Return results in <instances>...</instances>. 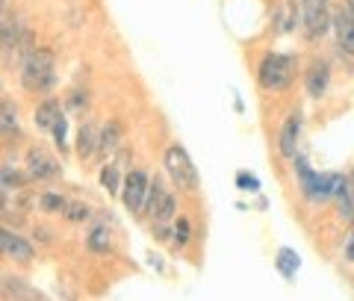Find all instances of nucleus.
Returning a JSON list of instances; mask_svg holds the SVG:
<instances>
[{
    "instance_id": "18",
    "label": "nucleus",
    "mask_w": 354,
    "mask_h": 301,
    "mask_svg": "<svg viewBox=\"0 0 354 301\" xmlns=\"http://www.w3.org/2000/svg\"><path fill=\"white\" fill-rule=\"evenodd\" d=\"M88 251H95V254H106L109 251V230L106 228H95L92 233H88Z\"/></svg>"
},
{
    "instance_id": "6",
    "label": "nucleus",
    "mask_w": 354,
    "mask_h": 301,
    "mask_svg": "<svg viewBox=\"0 0 354 301\" xmlns=\"http://www.w3.org/2000/svg\"><path fill=\"white\" fill-rule=\"evenodd\" d=\"M148 174L145 172H130L124 177V183H121V204H124L130 213H142V207H145V198H148Z\"/></svg>"
},
{
    "instance_id": "29",
    "label": "nucleus",
    "mask_w": 354,
    "mask_h": 301,
    "mask_svg": "<svg viewBox=\"0 0 354 301\" xmlns=\"http://www.w3.org/2000/svg\"><path fill=\"white\" fill-rule=\"evenodd\" d=\"M348 183H351V192H354V174H351V177H348Z\"/></svg>"
},
{
    "instance_id": "20",
    "label": "nucleus",
    "mask_w": 354,
    "mask_h": 301,
    "mask_svg": "<svg viewBox=\"0 0 354 301\" xmlns=\"http://www.w3.org/2000/svg\"><path fill=\"white\" fill-rule=\"evenodd\" d=\"M101 186L106 189V192H121V181H118V165H113V163H109V165H104V169H101Z\"/></svg>"
},
{
    "instance_id": "13",
    "label": "nucleus",
    "mask_w": 354,
    "mask_h": 301,
    "mask_svg": "<svg viewBox=\"0 0 354 301\" xmlns=\"http://www.w3.org/2000/svg\"><path fill=\"white\" fill-rule=\"evenodd\" d=\"M121 139H124V133H121V125L118 121H106L104 130L97 133V151H101V157H106V154H113Z\"/></svg>"
},
{
    "instance_id": "1",
    "label": "nucleus",
    "mask_w": 354,
    "mask_h": 301,
    "mask_svg": "<svg viewBox=\"0 0 354 301\" xmlns=\"http://www.w3.org/2000/svg\"><path fill=\"white\" fill-rule=\"evenodd\" d=\"M298 62L295 57H286V53H266L260 69H257V83L266 92H281L295 80Z\"/></svg>"
},
{
    "instance_id": "28",
    "label": "nucleus",
    "mask_w": 354,
    "mask_h": 301,
    "mask_svg": "<svg viewBox=\"0 0 354 301\" xmlns=\"http://www.w3.org/2000/svg\"><path fill=\"white\" fill-rule=\"evenodd\" d=\"M36 233H39V239H41V242H48V239H50V230H44V228H39Z\"/></svg>"
},
{
    "instance_id": "5",
    "label": "nucleus",
    "mask_w": 354,
    "mask_h": 301,
    "mask_svg": "<svg viewBox=\"0 0 354 301\" xmlns=\"http://www.w3.org/2000/svg\"><path fill=\"white\" fill-rule=\"evenodd\" d=\"M142 213L151 216L153 221H171L174 213H177V201L169 189H162V183L153 177V183L148 186V198H145V207H142Z\"/></svg>"
},
{
    "instance_id": "10",
    "label": "nucleus",
    "mask_w": 354,
    "mask_h": 301,
    "mask_svg": "<svg viewBox=\"0 0 354 301\" xmlns=\"http://www.w3.org/2000/svg\"><path fill=\"white\" fill-rule=\"evenodd\" d=\"M298 136H301V116H298V113H292L290 118L283 121V127H281V136H278V151H281V157H286V160H295Z\"/></svg>"
},
{
    "instance_id": "15",
    "label": "nucleus",
    "mask_w": 354,
    "mask_h": 301,
    "mask_svg": "<svg viewBox=\"0 0 354 301\" xmlns=\"http://www.w3.org/2000/svg\"><path fill=\"white\" fill-rule=\"evenodd\" d=\"M95 151H97V133L92 125H83L80 133H77V154L80 157H92Z\"/></svg>"
},
{
    "instance_id": "19",
    "label": "nucleus",
    "mask_w": 354,
    "mask_h": 301,
    "mask_svg": "<svg viewBox=\"0 0 354 301\" xmlns=\"http://www.w3.org/2000/svg\"><path fill=\"white\" fill-rule=\"evenodd\" d=\"M39 207L44 210V213H65L68 201H65L62 195H57V192H44V195L39 198Z\"/></svg>"
},
{
    "instance_id": "7",
    "label": "nucleus",
    "mask_w": 354,
    "mask_h": 301,
    "mask_svg": "<svg viewBox=\"0 0 354 301\" xmlns=\"http://www.w3.org/2000/svg\"><path fill=\"white\" fill-rule=\"evenodd\" d=\"M301 12L310 36H322L328 27H334V18H330L325 0H301Z\"/></svg>"
},
{
    "instance_id": "27",
    "label": "nucleus",
    "mask_w": 354,
    "mask_h": 301,
    "mask_svg": "<svg viewBox=\"0 0 354 301\" xmlns=\"http://www.w3.org/2000/svg\"><path fill=\"white\" fill-rule=\"evenodd\" d=\"M346 260H351V263H354V233H351L348 242H346Z\"/></svg>"
},
{
    "instance_id": "24",
    "label": "nucleus",
    "mask_w": 354,
    "mask_h": 301,
    "mask_svg": "<svg viewBox=\"0 0 354 301\" xmlns=\"http://www.w3.org/2000/svg\"><path fill=\"white\" fill-rule=\"evenodd\" d=\"M171 239H174V245H186V242H189V221L177 219V225L171 230Z\"/></svg>"
},
{
    "instance_id": "23",
    "label": "nucleus",
    "mask_w": 354,
    "mask_h": 301,
    "mask_svg": "<svg viewBox=\"0 0 354 301\" xmlns=\"http://www.w3.org/2000/svg\"><path fill=\"white\" fill-rule=\"evenodd\" d=\"M15 127H18V109H15V104L3 100V133L15 130Z\"/></svg>"
},
{
    "instance_id": "21",
    "label": "nucleus",
    "mask_w": 354,
    "mask_h": 301,
    "mask_svg": "<svg viewBox=\"0 0 354 301\" xmlns=\"http://www.w3.org/2000/svg\"><path fill=\"white\" fill-rule=\"evenodd\" d=\"M65 216H68V221H88L92 210H88L86 204H80V201H74V204L65 207Z\"/></svg>"
},
{
    "instance_id": "30",
    "label": "nucleus",
    "mask_w": 354,
    "mask_h": 301,
    "mask_svg": "<svg viewBox=\"0 0 354 301\" xmlns=\"http://www.w3.org/2000/svg\"><path fill=\"white\" fill-rule=\"evenodd\" d=\"M348 6H351V12H354V0H348Z\"/></svg>"
},
{
    "instance_id": "17",
    "label": "nucleus",
    "mask_w": 354,
    "mask_h": 301,
    "mask_svg": "<svg viewBox=\"0 0 354 301\" xmlns=\"http://www.w3.org/2000/svg\"><path fill=\"white\" fill-rule=\"evenodd\" d=\"M18 44H21L18 24L6 15V18H3V53H6V57H9V51H15V48H18Z\"/></svg>"
},
{
    "instance_id": "9",
    "label": "nucleus",
    "mask_w": 354,
    "mask_h": 301,
    "mask_svg": "<svg viewBox=\"0 0 354 301\" xmlns=\"http://www.w3.org/2000/svg\"><path fill=\"white\" fill-rule=\"evenodd\" d=\"M27 169H30V174L36 177V181H50V177H59L62 165L53 157H48L44 151L32 148V151H27Z\"/></svg>"
},
{
    "instance_id": "8",
    "label": "nucleus",
    "mask_w": 354,
    "mask_h": 301,
    "mask_svg": "<svg viewBox=\"0 0 354 301\" xmlns=\"http://www.w3.org/2000/svg\"><path fill=\"white\" fill-rule=\"evenodd\" d=\"M0 248H3L6 257H12L18 263H30L32 254H36V248H32L24 237H18V233H12L9 228L0 230Z\"/></svg>"
},
{
    "instance_id": "4",
    "label": "nucleus",
    "mask_w": 354,
    "mask_h": 301,
    "mask_svg": "<svg viewBox=\"0 0 354 301\" xmlns=\"http://www.w3.org/2000/svg\"><path fill=\"white\" fill-rule=\"evenodd\" d=\"M295 172H298V181H301V192L307 201H313V204H319V201H328L330 195H334V183H330V174H319L307 165L304 157H295Z\"/></svg>"
},
{
    "instance_id": "22",
    "label": "nucleus",
    "mask_w": 354,
    "mask_h": 301,
    "mask_svg": "<svg viewBox=\"0 0 354 301\" xmlns=\"http://www.w3.org/2000/svg\"><path fill=\"white\" fill-rule=\"evenodd\" d=\"M65 130H68V118H65V113H59L57 121H53V127H50L53 142H57L59 148H65Z\"/></svg>"
},
{
    "instance_id": "16",
    "label": "nucleus",
    "mask_w": 354,
    "mask_h": 301,
    "mask_svg": "<svg viewBox=\"0 0 354 301\" xmlns=\"http://www.w3.org/2000/svg\"><path fill=\"white\" fill-rule=\"evenodd\" d=\"M298 266H301V263H298V254L292 248H281L278 251V272L286 277V281H292V277H295Z\"/></svg>"
},
{
    "instance_id": "25",
    "label": "nucleus",
    "mask_w": 354,
    "mask_h": 301,
    "mask_svg": "<svg viewBox=\"0 0 354 301\" xmlns=\"http://www.w3.org/2000/svg\"><path fill=\"white\" fill-rule=\"evenodd\" d=\"M236 183L245 189V192H257V189H260V181H257V177H254V174H245V172H239V174H236Z\"/></svg>"
},
{
    "instance_id": "31",
    "label": "nucleus",
    "mask_w": 354,
    "mask_h": 301,
    "mask_svg": "<svg viewBox=\"0 0 354 301\" xmlns=\"http://www.w3.org/2000/svg\"><path fill=\"white\" fill-rule=\"evenodd\" d=\"M3 6H6V0H3Z\"/></svg>"
},
{
    "instance_id": "14",
    "label": "nucleus",
    "mask_w": 354,
    "mask_h": 301,
    "mask_svg": "<svg viewBox=\"0 0 354 301\" xmlns=\"http://www.w3.org/2000/svg\"><path fill=\"white\" fill-rule=\"evenodd\" d=\"M59 113H62V109H59V100H57V98H48V100H44V104L36 109V125H39L41 130H50Z\"/></svg>"
},
{
    "instance_id": "26",
    "label": "nucleus",
    "mask_w": 354,
    "mask_h": 301,
    "mask_svg": "<svg viewBox=\"0 0 354 301\" xmlns=\"http://www.w3.org/2000/svg\"><path fill=\"white\" fill-rule=\"evenodd\" d=\"M86 104H88L86 92H71V98H68V107L74 109V113H80V109H86Z\"/></svg>"
},
{
    "instance_id": "12",
    "label": "nucleus",
    "mask_w": 354,
    "mask_h": 301,
    "mask_svg": "<svg viewBox=\"0 0 354 301\" xmlns=\"http://www.w3.org/2000/svg\"><path fill=\"white\" fill-rule=\"evenodd\" d=\"M334 33H337L339 48L354 57V18H351L348 12H339V15H334Z\"/></svg>"
},
{
    "instance_id": "2",
    "label": "nucleus",
    "mask_w": 354,
    "mask_h": 301,
    "mask_svg": "<svg viewBox=\"0 0 354 301\" xmlns=\"http://www.w3.org/2000/svg\"><path fill=\"white\" fill-rule=\"evenodd\" d=\"M21 86L27 92H44L53 86V53L48 48H36L27 53L24 65H21Z\"/></svg>"
},
{
    "instance_id": "3",
    "label": "nucleus",
    "mask_w": 354,
    "mask_h": 301,
    "mask_svg": "<svg viewBox=\"0 0 354 301\" xmlns=\"http://www.w3.org/2000/svg\"><path fill=\"white\" fill-rule=\"evenodd\" d=\"M162 165L169 177L177 183V189H186V192H195L198 183H201V177H198V169L192 165L189 154H186L180 145H169L162 154Z\"/></svg>"
},
{
    "instance_id": "11",
    "label": "nucleus",
    "mask_w": 354,
    "mask_h": 301,
    "mask_svg": "<svg viewBox=\"0 0 354 301\" xmlns=\"http://www.w3.org/2000/svg\"><path fill=\"white\" fill-rule=\"evenodd\" d=\"M328 80H330V69L325 60H316L310 65V71L304 77V86H307V95L310 98H322L325 89H328Z\"/></svg>"
}]
</instances>
